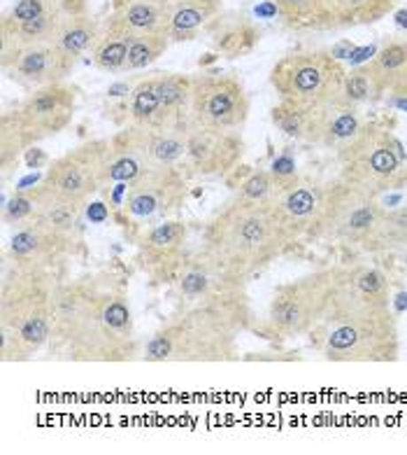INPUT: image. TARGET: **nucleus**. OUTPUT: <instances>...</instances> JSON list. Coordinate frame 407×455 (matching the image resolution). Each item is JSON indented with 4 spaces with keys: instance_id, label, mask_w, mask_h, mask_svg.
I'll list each match as a JSON object with an SVG mask.
<instances>
[{
    "instance_id": "obj_1",
    "label": "nucleus",
    "mask_w": 407,
    "mask_h": 455,
    "mask_svg": "<svg viewBox=\"0 0 407 455\" xmlns=\"http://www.w3.org/2000/svg\"><path fill=\"white\" fill-rule=\"evenodd\" d=\"M252 327L247 297L196 301L149 339L142 357L147 362H231L238 357V337Z\"/></svg>"
},
{
    "instance_id": "obj_2",
    "label": "nucleus",
    "mask_w": 407,
    "mask_h": 455,
    "mask_svg": "<svg viewBox=\"0 0 407 455\" xmlns=\"http://www.w3.org/2000/svg\"><path fill=\"white\" fill-rule=\"evenodd\" d=\"M289 245V236L275 218L270 201L259 204L233 196L207 222L198 250L222 268L249 281Z\"/></svg>"
},
{
    "instance_id": "obj_3",
    "label": "nucleus",
    "mask_w": 407,
    "mask_h": 455,
    "mask_svg": "<svg viewBox=\"0 0 407 455\" xmlns=\"http://www.w3.org/2000/svg\"><path fill=\"white\" fill-rule=\"evenodd\" d=\"M54 268L21 267L3 259L0 268V357L28 360L51 341Z\"/></svg>"
},
{
    "instance_id": "obj_4",
    "label": "nucleus",
    "mask_w": 407,
    "mask_h": 455,
    "mask_svg": "<svg viewBox=\"0 0 407 455\" xmlns=\"http://www.w3.org/2000/svg\"><path fill=\"white\" fill-rule=\"evenodd\" d=\"M56 348L74 362L133 360L137 353L136 323L124 290L106 287Z\"/></svg>"
},
{
    "instance_id": "obj_5",
    "label": "nucleus",
    "mask_w": 407,
    "mask_h": 455,
    "mask_svg": "<svg viewBox=\"0 0 407 455\" xmlns=\"http://www.w3.org/2000/svg\"><path fill=\"white\" fill-rule=\"evenodd\" d=\"M340 180L372 196L405 188L407 156L382 122H365L364 129L338 150Z\"/></svg>"
},
{
    "instance_id": "obj_6",
    "label": "nucleus",
    "mask_w": 407,
    "mask_h": 455,
    "mask_svg": "<svg viewBox=\"0 0 407 455\" xmlns=\"http://www.w3.org/2000/svg\"><path fill=\"white\" fill-rule=\"evenodd\" d=\"M77 96L68 84H50L35 89L28 99L0 117V166L10 171L12 162L28 148L68 129L73 122Z\"/></svg>"
},
{
    "instance_id": "obj_7",
    "label": "nucleus",
    "mask_w": 407,
    "mask_h": 455,
    "mask_svg": "<svg viewBox=\"0 0 407 455\" xmlns=\"http://www.w3.org/2000/svg\"><path fill=\"white\" fill-rule=\"evenodd\" d=\"M309 341L328 362H395L401 355L398 320L391 311L328 318Z\"/></svg>"
},
{
    "instance_id": "obj_8",
    "label": "nucleus",
    "mask_w": 407,
    "mask_h": 455,
    "mask_svg": "<svg viewBox=\"0 0 407 455\" xmlns=\"http://www.w3.org/2000/svg\"><path fill=\"white\" fill-rule=\"evenodd\" d=\"M331 294H333V267L319 268L315 274L278 285L268 306L266 323L261 327V331L266 334L263 339L286 341V339L312 334L331 313Z\"/></svg>"
},
{
    "instance_id": "obj_9",
    "label": "nucleus",
    "mask_w": 407,
    "mask_h": 455,
    "mask_svg": "<svg viewBox=\"0 0 407 455\" xmlns=\"http://www.w3.org/2000/svg\"><path fill=\"white\" fill-rule=\"evenodd\" d=\"M345 76V68L331 52H296L275 63L270 84L279 100L321 110L338 103Z\"/></svg>"
},
{
    "instance_id": "obj_10",
    "label": "nucleus",
    "mask_w": 407,
    "mask_h": 455,
    "mask_svg": "<svg viewBox=\"0 0 407 455\" xmlns=\"http://www.w3.org/2000/svg\"><path fill=\"white\" fill-rule=\"evenodd\" d=\"M186 178L179 169H149L129 185H114V199L110 201L112 215L121 227L149 225L168 220L184 206Z\"/></svg>"
},
{
    "instance_id": "obj_11",
    "label": "nucleus",
    "mask_w": 407,
    "mask_h": 455,
    "mask_svg": "<svg viewBox=\"0 0 407 455\" xmlns=\"http://www.w3.org/2000/svg\"><path fill=\"white\" fill-rule=\"evenodd\" d=\"M380 196L354 189L340 180H331L326 212L315 231V241H328L349 250H364L365 241L384 212Z\"/></svg>"
},
{
    "instance_id": "obj_12",
    "label": "nucleus",
    "mask_w": 407,
    "mask_h": 455,
    "mask_svg": "<svg viewBox=\"0 0 407 455\" xmlns=\"http://www.w3.org/2000/svg\"><path fill=\"white\" fill-rule=\"evenodd\" d=\"M110 140H87L68 155L59 156L47 169L44 178L31 188L35 194L59 196L87 206L96 192L106 189V162Z\"/></svg>"
},
{
    "instance_id": "obj_13",
    "label": "nucleus",
    "mask_w": 407,
    "mask_h": 455,
    "mask_svg": "<svg viewBox=\"0 0 407 455\" xmlns=\"http://www.w3.org/2000/svg\"><path fill=\"white\" fill-rule=\"evenodd\" d=\"M391 297H394L391 281L382 268L371 264L333 267V294H331L328 318L387 313L391 311Z\"/></svg>"
},
{
    "instance_id": "obj_14",
    "label": "nucleus",
    "mask_w": 407,
    "mask_h": 455,
    "mask_svg": "<svg viewBox=\"0 0 407 455\" xmlns=\"http://www.w3.org/2000/svg\"><path fill=\"white\" fill-rule=\"evenodd\" d=\"M249 117V96L233 76L192 77V124L235 132Z\"/></svg>"
},
{
    "instance_id": "obj_15",
    "label": "nucleus",
    "mask_w": 407,
    "mask_h": 455,
    "mask_svg": "<svg viewBox=\"0 0 407 455\" xmlns=\"http://www.w3.org/2000/svg\"><path fill=\"white\" fill-rule=\"evenodd\" d=\"M328 192L331 180L319 175L298 173L291 182L279 185L270 199V208L291 243L298 238H315L317 227L326 212Z\"/></svg>"
},
{
    "instance_id": "obj_16",
    "label": "nucleus",
    "mask_w": 407,
    "mask_h": 455,
    "mask_svg": "<svg viewBox=\"0 0 407 455\" xmlns=\"http://www.w3.org/2000/svg\"><path fill=\"white\" fill-rule=\"evenodd\" d=\"M242 155H245V140L235 132H219V129L189 124L182 173L189 180L226 175L240 166Z\"/></svg>"
},
{
    "instance_id": "obj_17",
    "label": "nucleus",
    "mask_w": 407,
    "mask_h": 455,
    "mask_svg": "<svg viewBox=\"0 0 407 455\" xmlns=\"http://www.w3.org/2000/svg\"><path fill=\"white\" fill-rule=\"evenodd\" d=\"M186 238L189 227L182 220H160L137 236L136 262L140 271L156 281L177 278L179 268L186 262Z\"/></svg>"
},
{
    "instance_id": "obj_18",
    "label": "nucleus",
    "mask_w": 407,
    "mask_h": 455,
    "mask_svg": "<svg viewBox=\"0 0 407 455\" xmlns=\"http://www.w3.org/2000/svg\"><path fill=\"white\" fill-rule=\"evenodd\" d=\"M74 61L77 59L70 57L56 40L3 52V68L14 73V80L31 84L35 89L50 87V84H59V82L66 80Z\"/></svg>"
},
{
    "instance_id": "obj_19",
    "label": "nucleus",
    "mask_w": 407,
    "mask_h": 455,
    "mask_svg": "<svg viewBox=\"0 0 407 455\" xmlns=\"http://www.w3.org/2000/svg\"><path fill=\"white\" fill-rule=\"evenodd\" d=\"M247 281L231 274L219 264H215L200 250L186 257L184 267L177 274L179 297L189 304L212 299H229V297H247L245 292Z\"/></svg>"
},
{
    "instance_id": "obj_20",
    "label": "nucleus",
    "mask_w": 407,
    "mask_h": 455,
    "mask_svg": "<svg viewBox=\"0 0 407 455\" xmlns=\"http://www.w3.org/2000/svg\"><path fill=\"white\" fill-rule=\"evenodd\" d=\"M73 234H61L28 220L26 225L10 234L3 250V259L21 267L54 268L73 250Z\"/></svg>"
},
{
    "instance_id": "obj_21",
    "label": "nucleus",
    "mask_w": 407,
    "mask_h": 455,
    "mask_svg": "<svg viewBox=\"0 0 407 455\" xmlns=\"http://www.w3.org/2000/svg\"><path fill=\"white\" fill-rule=\"evenodd\" d=\"M154 169L149 162L145 143H142L140 126L126 124L119 133L110 138V150L106 162V188L114 185H129L140 175Z\"/></svg>"
},
{
    "instance_id": "obj_22",
    "label": "nucleus",
    "mask_w": 407,
    "mask_h": 455,
    "mask_svg": "<svg viewBox=\"0 0 407 455\" xmlns=\"http://www.w3.org/2000/svg\"><path fill=\"white\" fill-rule=\"evenodd\" d=\"M106 287L100 285L96 275H84L77 281L56 283L54 287V331H51V343L59 346L68 337L73 327L82 320V315L89 311V306L96 301Z\"/></svg>"
},
{
    "instance_id": "obj_23",
    "label": "nucleus",
    "mask_w": 407,
    "mask_h": 455,
    "mask_svg": "<svg viewBox=\"0 0 407 455\" xmlns=\"http://www.w3.org/2000/svg\"><path fill=\"white\" fill-rule=\"evenodd\" d=\"M364 124L365 119L361 117L358 108L342 106V103L321 108V110H315V126H312L309 145L340 150L342 145L349 143L364 129Z\"/></svg>"
},
{
    "instance_id": "obj_24",
    "label": "nucleus",
    "mask_w": 407,
    "mask_h": 455,
    "mask_svg": "<svg viewBox=\"0 0 407 455\" xmlns=\"http://www.w3.org/2000/svg\"><path fill=\"white\" fill-rule=\"evenodd\" d=\"M219 12V0H175L168 5V36L170 40H192L198 31L215 24Z\"/></svg>"
},
{
    "instance_id": "obj_25",
    "label": "nucleus",
    "mask_w": 407,
    "mask_h": 455,
    "mask_svg": "<svg viewBox=\"0 0 407 455\" xmlns=\"http://www.w3.org/2000/svg\"><path fill=\"white\" fill-rule=\"evenodd\" d=\"M110 20L130 36H168V5H159L154 0H129L114 10Z\"/></svg>"
},
{
    "instance_id": "obj_26",
    "label": "nucleus",
    "mask_w": 407,
    "mask_h": 455,
    "mask_svg": "<svg viewBox=\"0 0 407 455\" xmlns=\"http://www.w3.org/2000/svg\"><path fill=\"white\" fill-rule=\"evenodd\" d=\"M398 250H407V204L384 208L361 252L387 255V252H398Z\"/></svg>"
},
{
    "instance_id": "obj_27",
    "label": "nucleus",
    "mask_w": 407,
    "mask_h": 455,
    "mask_svg": "<svg viewBox=\"0 0 407 455\" xmlns=\"http://www.w3.org/2000/svg\"><path fill=\"white\" fill-rule=\"evenodd\" d=\"M142 143H145V150H147L149 162H152L154 169L182 171V164H184L186 156V129L184 132H152V129H142Z\"/></svg>"
},
{
    "instance_id": "obj_28",
    "label": "nucleus",
    "mask_w": 407,
    "mask_h": 455,
    "mask_svg": "<svg viewBox=\"0 0 407 455\" xmlns=\"http://www.w3.org/2000/svg\"><path fill=\"white\" fill-rule=\"evenodd\" d=\"M395 0H328V24L340 26L372 24L389 14Z\"/></svg>"
},
{
    "instance_id": "obj_29",
    "label": "nucleus",
    "mask_w": 407,
    "mask_h": 455,
    "mask_svg": "<svg viewBox=\"0 0 407 455\" xmlns=\"http://www.w3.org/2000/svg\"><path fill=\"white\" fill-rule=\"evenodd\" d=\"M129 43L130 33L124 31L121 26L107 20L103 26V36L98 44L93 47L91 57L96 68L106 70V73H126V63H129Z\"/></svg>"
},
{
    "instance_id": "obj_30",
    "label": "nucleus",
    "mask_w": 407,
    "mask_h": 455,
    "mask_svg": "<svg viewBox=\"0 0 407 455\" xmlns=\"http://www.w3.org/2000/svg\"><path fill=\"white\" fill-rule=\"evenodd\" d=\"M284 24L294 31H321L328 24V0H270Z\"/></svg>"
},
{
    "instance_id": "obj_31",
    "label": "nucleus",
    "mask_w": 407,
    "mask_h": 455,
    "mask_svg": "<svg viewBox=\"0 0 407 455\" xmlns=\"http://www.w3.org/2000/svg\"><path fill=\"white\" fill-rule=\"evenodd\" d=\"M33 199H35V215H33V222H40V225L50 227L54 231H61V234H73L80 225L82 211L84 206L74 204V201L59 199V196H44V194H35L31 189Z\"/></svg>"
},
{
    "instance_id": "obj_32",
    "label": "nucleus",
    "mask_w": 407,
    "mask_h": 455,
    "mask_svg": "<svg viewBox=\"0 0 407 455\" xmlns=\"http://www.w3.org/2000/svg\"><path fill=\"white\" fill-rule=\"evenodd\" d=\"M365 68L371 73L377 94L382 99L384 94H389L394 89L395 82L407 73V43L387 44Z\"/></svg>"
},
{
    "instance_id": "obj_33",
    "label": "nucleus",
    "mask_w": 407,
    "mask_h": 455,
    "mask_svg": "<svg viewBox=\"0 0 407 455\" xmlns=\"http://www.w3.org/2000/svg\"><path fill=\"white\" fill-rule=\"evenodd\" d=\"M100 36H103V26L96 20H91V17H87V12H84L66 20L56 43L61 44L70 57L80 59L82 54L93 52V47L98 44Z\"/></svg>"
},
{
    "instance_id": "obj_34",
    "label": "nucleus",
    "mask_w": 407,
    "mask_h": 455,
    "mask_svg": "<svg viewBox=\"0 0 407 455\" xmlns=\"http://www.w3.org/2000/svg\"><path fill=\"white\" fill-rule=\"evenodd\" d=\"M216 26H219V31L215 33V38H212V44H215V50L223 57L235 59L249 52L259 40V33L254 28L249 21H245L240 17L238 21H231V24H222V20H216Z\"/></svg>"
},
{
    "instance_id": "obj_35",
    "label": "nucleus",
    "mask_w": 407,
    "mask_h": 455,
    "mask_svg": "<svg viewBox=\"0 0 407 455\" xmlns=\"http://www.w3.org/2000/svg\"><path fill=\"white\" fill-rule=\"evenodd\" d=\"M270 117L272 124L278 126V132H282L286 138L301 140V143H309L312 126H315V110L279 100L278 106L272 108Z\"/></svg>"
},
{
    "instance_id": "obj_36",
    "label": "nucleus",
    "mask_w": 407,
    "mask_h": 455,
    "mask_svg": "<svg viewBox=\"0 0 407 455\" xmlns=\"http://www.w3.org/2000/svg\"><path fill=\"white\" fill-rule=\"evenodd\" d=\"M170 38L168 36H130L129 43V63L126 70H142L159 61L166 54Z\"/></svg>"
},
{
    "instance_id": "obj_37",
    "label": "nucleus",
    "mask_w": 407,
    "mask_h": 455,
    "mask_svg": "<svg viewBox=\"0 0 407 455\" xmlns=\"http://www.w3.org/2000/svg\"><path fill=\"white\" fill-rule=\"evenodd\" d=\"M380 99L377 94L375 82H372L368 68H356L352 73H347L345 82H342V92H340V100L342 106L349 108H361L365 103H372V100Z\"/></svg>"
},
{
    "instance_id": "obj_38",
    "label": "nucleus",
    "mask_w": 407,
    "mask_h": 455,
    "mask_svg": "<svg viewBox=\"0 0 407 455\" xmlns=\"http://www.w3.org/2000/svg\"><path fill=\"white\" fill-rule=\"evenodd\" d=\"M278 192V182L270 175V171L254 169L245 173V178L238 185V192L235 196L245 201H259V204H266L275 196Z\"/></svg>"
},
{
    "instance_id": "obj_39",
    "label": "nucleus",
    "mask_w": 407,
    "mask_h": 455,
    "mask_svg": "<svg viewBox=\"0 0 407 455\" xmlns=\"http://www.w3.org/2000/svg\"><path fill=\"white\" fill-rule=\"evenodd\" d=\"M33 215H35V199H33L31 189L14 192L12 196L5 201V206H3V225H5L7 229H19V227L26 225Z\"/></svg>"
},
{
    "instance_id": "obj_40",
    "label": "nucleus",
    "mask_w": 407,
    "mask_h": 455,
    "mask_svg": "<svg viewBox=\"0 0 407 455\" xmlns=\"http://www.w3.org/2000/svg\"><path fill=\"white\" fill-rule=\"evenodd\" d=\"M61 5V0H19L17 5L12 7V12L7 14L10 21H28L35 20L40 14L50 12L54 7Z\"/></svg>"
},
{
    "instance_id": "obj_41",
    "label": "nucleus",
    "mask_w": 407,
    "mask_h": 455,
    "mask_svg": "<svg viewBox=\"0 0 407 455\" xmlns=\"http://www.w3.org/2000/svg\"><path fill=\"white\" fill-rule=\"evenodd\" d=\"M270 175L275 178V182H278V188L279 185H286V182H291L298 175L296 162H294L289 155L278 156L270 166Z\"/></svg>"
},
{
    "instance_id": "obj_42",
    "label": "nucleus",
    "mask_w": 407,
    "mask_h": 455,
    "mask_svg": "<svg viewBox=\"0 0 407 455\" xmlns=\"http://www.w3.org/2000/svg\"><path fill=\"white\" fill-rule=\"evenodd\" d=\"M389 94L394 96V99L398 100V103H401V106H407V73H405V76L401 77V80L395 82L394 89H391Z\"/></svg>"
},
{
    "instance_id": "obj_43",
    "label": "nucleus",
    "mask_w": 407,
    "mask_h": 455,
    "mask_svg": "<svg viewBox=\"0 0 407 455\" xmlns=\"http://www.w3.org/2000/svg\"><path fill=\"white\" fill-rule=\"evenodd\" d=\"M154 3H159V5H173L175 0H154Z\"/></svg>"
},
{
    "instance_id": "obj_44",
    "label": "nucleus",
    "mask_w": 407,
    "mask_h": 455,
    "mask_svg": "<svg viewBox=\"0 0 407 455\" xmlns=\"http://www.w3.org/2000/svg\"><path fill=\"white\" fill-rule=\"evenodd\" d=\"M405 189H407V182H405Z\"/></svg>"
}]
</instances>
